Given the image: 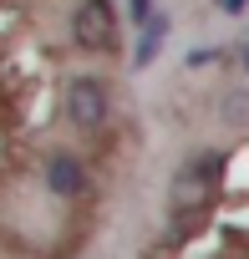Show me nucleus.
<instances>
[{
  "label": "nucleus",
  "instance_id": "f257e3e1",
  "mask_svg": "<svg viewBox=\"0 0 249 259\" xmlns=\"http://www.w3.org/2000/svg\"><path fill=\"white\" fill-rule=\"evenodd\" d=\"M219 178H224V158H219V153H203V158H193L188 168H178V178H173V188H168V203H173L178 213L203 208V203L214 198Z\"/></svg>",
  "mask_w": 249,
  "mask_h": 259
},
{
  "label": "nucleus",
  "instance_id": "f03ea898",
  "mask_svg": "<svg viewBox=\"0 0 249 259\" xmlns=\"http://www.w3.org/2000/svg\"><path fill=\"white\" fill-rule=\"evenodd\" d=\"M71 41L81 51H112L117 46V11L107 0H81L71 11Z\"/></svg>",
  "mask_w": 249,
  "mask_h": 259
},
{
  "label": "nucleus",
  "instance_id": "7ed1b4c3",
  "mask_svg": "<svg viewBox=\"0 0 249 259\" xmlns=\"http://www.w3.org/2000/svg\"><path fill=\"white\" fill-rule=\"evenodd\" d=\"M61 102H66V117H71L76 127H87V133H97V127L107 122V107H112V102H107V87H102L97 76H71Z\"/></svg>",
  "mask_w": 249,
  "mask_h": 259
},
{
  "label": "nucleus",
  "instance_id": "20e7f679",
  "mask_svg": "<svg viewBox=\"0 0 249 259\" xmlns=\"http://www.w3.org/2000/svg\"><path fill=\"white\" fill-rule=\"evenodd\" d=\"M46 188H51L56 198H81V193H87V168H81V158H71V153L46 158Z\"/></svg>",
  "mask_w": 249,
  "mask_h": 259
},
{
  "label": "nucleus",
  "instance_id": "39448f33",
  "mask_svg": "<svg viewBox=\"0 0 249 259\" xmlns=\"http://www.w3.org/2000/svg\"><path fill=\"white\" fill-rule=\"evenodd\" d=\"M163 36H168V16L158 11V16H153V21L143 26V46H138V56H133V61H138V66H148V61H153V56L163 51Z\"/></svg>",
  "mask_w": 249,
  "mask_h": 259
},
{
  "label": "nucleus",
  "instance_id": "423d86ee",
  "mask_svg": "<svg viewBox=\"0 0 249 259\" xmlns=\"http://www.w3.org/2000/svg\"><path fill=\"white\" fill-rule=\"evenodd\" d=\"M224 117H229V122H249V87H234V92L224 97Z\"/></svg>",
  "mask_w": 249,
  "mask_h": 259
},
{
  "label": "nucleus",
  "instance_id": "0eeeda50",
  "mask_svg": "<svg viewBox=\"0 0 249 259\" xmlns=\"http://www.w3.org/2000/svg\"><path fill=\"white\" fill-rule=\"evenodd\" d=\"M128 16H133L138 26H148V21H153L158 11H153V0H128Z\"/></svg>",
  "mask_w": 249,
  "mask_h": 259
},
{
  "label": "nucleus",
  "instance_id": "6e6552de",
  "mask_svg": "<svg viewBox=\"0 0 249 259\" xmlns=\"http://www.w3.org/2000/svg\"><path fill=\"white\" fill-rule=\"evenodd\" d=\"M219 11H224V16H244V11H249V0H219Z\"/></svg>",
  "mask_w": 249,
  "mask_h": 259
},
{
  "label": "nucleus",
  "instance_id": "1a4fd4ad",
  "mask_svg": "<svg viewBox=\"0 0 249 259\" xmlns=\"http://www.w3.org/2000/svg\"><path fill=\"white\" fill-rule=\"evenodd\" d=\"M239 66H244V76H249V41L239 46Z\"/></svg>",
  "mask_w": 249,
  "mask_h": 259
}]
</instances>
